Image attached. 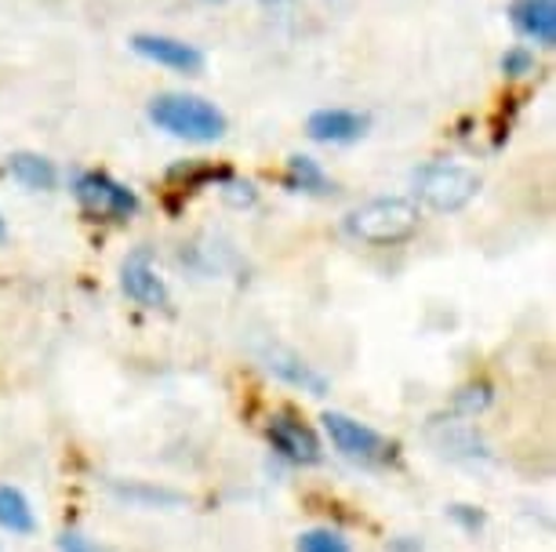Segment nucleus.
I'll use <instances>...</instances> for the list:
<instances>
[{
  "label": "nucleus",
  "mask_w": 556,
  "mask_h": 552,
  "mask_svg": "<svg viewBox=\"0 0 556 552\" xmlns=\"http://www.w3.org/2000/svg\"><path fill=\"white\" fill-rule=\"evenodd\" d=\"M269 440L280 454L291 458V462H299V465H317L320 462L317 433H313L309 425L295 422L291 414H277V419L269 422Z\"/></svg>",
  "instance_id": "8"
},
{
  "label": "nucleus",
  "mask_w": 556,
  "mask_h": 552,
  "mask_svg": "<svg viewBox=\"0 0 556 552\" xmlns=\"http://www.w3.org/2000/svg\"><path fill=\"white\" fill-rule=\"evenodd\" d=\"M131 51L142 59L156 62L164 69L175 73H201L204 69V51L186 44L178 37H164V34H135L131 37Z\"/></svg>",
  "instance_id": "6"
},
{
  "label": "nucleus",
  "mask_w": 556,
  "mask_h": 552,
  "mask_svg": "<svg viewBox=\"0 0 556 552\" xmlns=\"http://www.w3.org/2000/svg\"><path fill=\"white\" fill-rule=\"evenodd\" d=\"M59 552H99V549L84 535H77V530H66V535H59Z\"/></svg>",
  "instance_id": "17"
},
{
  "label": "nucleus",
  "mask_w": 556,
  "mask_h": 552,
  "mask_svg": "<svg viewBox=\"0 0 556 552\" xmlns=\"http://www.w3.org/2000/svg\"><path fill=\"white\" fill-rule=\"evenodd\" d=\"M0 527L12 530V535H34L37 516L18 487H0Z\"/></svg>",
  "instance_id": "13"
},
{
  "label": "nucleus",
  "mask_w": 556,
  "mask_h": 552,
  "mask_svg": "<svg viewBox=\"0 0 556 552\" xmlns=\"http://www.w3.org/2000/svg\"><path fill=\"white\" fill-rule=\"evenodd\" d=\"M513 26L542 48L556 44V0H513Z\"/></svg>",
  "instance_id": "11"
},
{
  "label": "nucleus",
  "mask_w": 556,
  "mask_h": 552,
  "mask_svg": "<svg viewBox=\"0 0 556 552\" xmlns=\"http://www.w3.org/2000/svg\"><path fill=\"white\" fill-rule=\"evenodd\" d=\"M262 4H285V0H262Z\"/></svg>",
  "instance_id": "19"
},
{
  "label": "nucleus",
  "mask_w": 556,
  "mask_h": 552,
  "mask_svg": "<svg viewBox=\"0 0 556 552\" xmlns=\"http://www.w3.org/2000/svg\"><path fill=\"white\" fill-rule=\"evenodd\" d=\"M207 4H223V0H207Z\"/></svg>",
  "instance_id": "20"
},
{
  "label": "nucleus",
  "mask_w": 556,
  "mask_h": 552,
  "mask_svg": "<svg viewBox=\"0 0 556 552\" xmlns=\"http://www.w3.org/2000/svg\"><path fill=\"white\" fill-rule=\"evenodd\" d=\"M262 363H266L269 374H277L280 382L295 385V389H306V393H313V397H324V393H328L324 374H317L306 360L299 357V352H291L285 346H266V349H262Z\"/></svg>",
  "instance_id": "9"
},
{
  "label": "nucleus",
  "mask_w": 556,
  "mask_h": 552,
  "mask_svg": "<svg viewBox=\"0 0 556 552\" xmlns=\"http://www.w3.org/2000/svg\"><path fill=\"white\" fill-rule=\"evenodd\" d=\"M299 552H350V541L334 530H306L299 538Z\"/></svg>",
  "instance_id": "15"
},
{
  "label": "nucleus",
  "mask_w": 556,
  "mask_h": 552,
  "mask_svg": "<svg viewBox=\"0 0 556 552\" xmlns=\"http://www.w3.org/2000/svg\"><path fill=\"white\" fill-rule=\"evenodd\" d=\"M324 429H328L331 444L350 458V462H361V465H386L393 462L396 447L386 440L382 433H375L371 425L350 419V414H324Z\"/></svg>",
  "instance_id": "5"
},
{
  "label": "nucleus",
  "mask_w": 556,
  "mask_h": 552,
  "mask_svg": "<svg viewBox=\"0 0 556 552\" xmlns=\"http://www.w3.org/2000/svg\"><path fill=\"white\" fill-rule=\"evenodd\" d=\"M367 128H371V120L353 110H317L306 120L309 139H317V142H356V139H364Z\"/></svg>",
  "instance_id": "10"
},
{
  "label": "nucleus",
  "mask_w": 556,
  "mask_h": 552,
  "mask_svg": "<svg viewBox=\"0 0 556 552\" xmlns=\"http://www.w3.org/2000/svg\"><path fill=\"white\" fill-rule=\"evenodd\" d=\"M288 182L295 185V190H306V193H328L331 190L328 175H324L320 164L309 161V156H291V161H288Z\"/></svg>",
  "instance_id": "14"
},
{
  "label": "nucleus",
  "mask_w": 556,
  "mask_h": 552,
  "mask_svg": "<svg viewBox=\"0 0 556 552\" xmlns=\"http://www.w3.org/2000/svg\"><path fill=\"white\" fill-rule=\"evenodd\" d=\"M502 69L509 73V77H520V73H531V55L523 48H513L506 59H502Z\"/></svg>",
  "instance_id": "16"
},
{
  "label": "nucleus",
  "mask_w": 556,
  "mask_h": 552,
  "mask_svg": "<svg viewBox=\"0 0 556 552\" xmlns=\"http://www.w3.org/2000/svg\"><path fill=\"white\" fill-rule=\"evenodd\" d=\"M150 120L186 142H218L229 128L226 113L197 95H156L150 102Z\"/></svg>",
  "instance_id": "1"
},
{
  "label": "nucleus",
  "mask_w": 556,
  "mask_h": 552,
  "mask_svg": "<svg viewBox=\"0 0 556 552\" xmlns=\"http://www.w3.org/2000/svg\"><path fill=\"white\" fill-rule=\"evenodd\" d=\"M418 204L412 196H375V201L361 204L345 218V229L364 244L390 247L401 244L418 229Z\"/></svg>",
  "instance_id": "2"
},
{
  "label": "nucleus",
  "mask_w": 556,
  "mask_h": 552,
  "mask_svg": "<svg viewBox=\"0 0 556 552\" xmlns=\"http://www.w3.org/2000/svg\"><path fill=\"white\" fill-rule=\"evenodd\" d=\"M8 175H12L18 185H26V190H40V193H48L59 185L55 164L40 153H15L12 161H8Z\"/></svg>",
  "instance_id": "12"
},
{
  "label": "nucleus",
  "mask_w": 556,
  "mask_h": 552,
  "mask_svg": "<svg viewBox=\"0 0 556 552\" xmlns=\"http://www.w3.org/2000/svg\"><path fill=\"white\" fill-rule=\"evenodd\" d=\"M415 190L418 201L429 204L440 215L462 211L473 196L480 193V175L466 164H426L422 171L415 175Z\"/></svg>",
  "instance_id": "3"
},
{
  "label": "nucleus",
  "mask_w": 556,
  "mask_h": 552,
  "mask_svg": "<svg viewBox=\"0 0 556 552\" xmlns=\"http://www.w3.org/2000/svg\"><path fill=\"white\" fill-rule=\"evenodd\" d=\"M73 193H77L84 211L96 215V218H106V222H128V218L139 211V196H135L124 182L110 179L106 171L77 175Z\"/></svg>",
  "instance_id": "4"
},
{
  "label": "nucleus",
  "mask_w": 556,
  "mask_h": 552,
  "mask_svg": "<svg viewBox=\"0 0 556 552\" xmlns=\"http://www.w3.org/2000/svg\"><path fill=\"white\" fill-rule=\"evenodd\" d=\"M0 241H4V218H0Z\"/></svg>",
  "instance_id": "18"
},
{
  "label": "nucleus",
  "mask_w": 556,
  "mask_h": 552,
  "mask_svg": "<svg viewBox=\"0 0 556 552\" xmlns=\"http://www.w3.org/2000/svg\"><path fill=\"white\" fill-rule=\"evenodd\" d=\"M121 284L128 291L131 301H139L146 309H164L167 306V284L156 273L150 252H135L121 269Z\"/></svg>",
  "instance_id": "7"
}]
</instances>
